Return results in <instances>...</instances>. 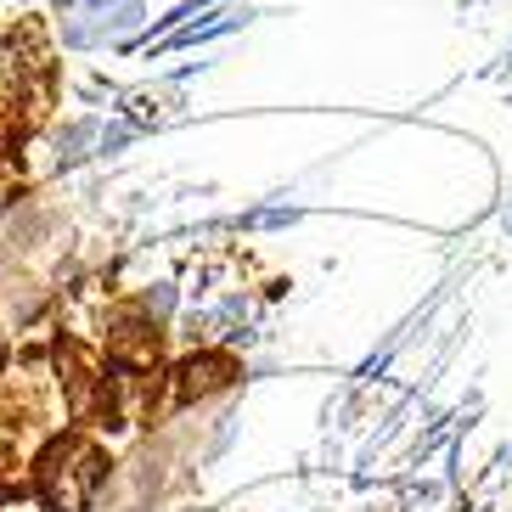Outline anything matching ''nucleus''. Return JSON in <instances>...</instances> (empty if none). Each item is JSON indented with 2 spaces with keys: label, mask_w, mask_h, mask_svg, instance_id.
<instances>
[{
  "label": "nucleus",
  "mask_w": 512,
  "mask_h": 512,
  "mask_svg": "<svg viewBox=\"0 0 512 512\" xmlns=\"http://www.w3.org/2000/svg\"><path fill=\"white\" fill-rule=\"evenodd\" d=\"M231 377H237V361H231V355H197V361H186L181 372H175V400L192 406V400H203V394L226 389Z\"/></svg>",
  "instance_id": "obj_2"
},
{
  "label": "nucleus",
  "mask_w": 512,
  "mask_h": 512,
  "mask_svg": "<svg viewBox=\"0 0 512 512\" xmlns=\"http://www.w3.org/2000/svg\"><path fill=\"white\" fill-rule=\"evenodd\" d=\"M0 361H6V338H0Z\"/></svg>",
  "instance_id": "obj_3"
},
{
  "label": "nucleus",
  "mask_w": 512,
  "mask_h": 512,
  "mask_svg": "<svg viewBox=\"0 0 512 512\" xmlns=\"http://www.w3.org/2000/svg\"><path fill=\"white\" fill-rule=\"evenodd\" d=\"M107 467L113 462H107L102 445L85 428H68V434L40 445V456L29 467V496L46 512H91L107 484Z\"/></svg>",
  "instance_id": "obj_1"
}]
</instances>
